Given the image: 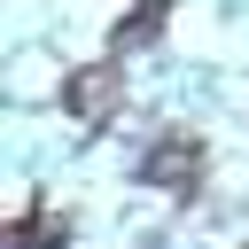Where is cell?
Returning a JSON list of instances; mask_svg holds the SVG:
<instances>
[{
	"instance_id": "3957f363",
	"label": "cell",
	"mask_w": 249,
	"mask_h": 249,
	"mask_svg": "<svg viewBox=\"0 0 249 249\" xmlns=\"http://www.w3.org/2000/svg\"><path fill=\"white\" fill-rule=\"evenodd\" d=\"M62 241H70L62 210H39V218H23V226H16V241H8V249H62Z\"/></svg>"
},
{
	"instance_id": "7a4b0ae2",
	"label": "cell",
	"mask_w": 249,
	"mask_h": 249,
	"mask_svg": "<svg viewBox=\"0 0 249 249\" xmlns=\"http://www.w3.org/2000/svg\"><path fill=\"white\" fill-rule=\"evenodd\" d=\"M148 179H156V187H195V179H202V140H195V132H163L156 156H148Z\"/></svg>"
},
{
	"instance_id": "6da1fadb",
	"label": "cell",
	"mask_w": 249,
	"mask_h": 249,
	"mask_svg": "<svg viewBox=\"0 0 249 249\" xmlns=\"http://www.w3.org/2000/svg\"><path fill=\"white\" fill-rule=\"evenodd\" d=\"M117 93H124V70H109V62H93V70H78V78L62 86L70 117H86V124H101V117L117 109Z\"/></svg>"
},
{
	"instance_id": "277c9868",
	"label": "cell",
	"mask_w": 249,
	"mask_h": 249,
	"mask_svg": "<svg viewBox=\"0 0 249 249\" xmlns=\"http://www.w3.org/2000/svg\"><path fill=\"white\" fill-rule=\"evenodd\" d=\"M163 8H171V0H140L132 23H117V39H156V31H163Z\"/></svg>"
}]
</instances>
